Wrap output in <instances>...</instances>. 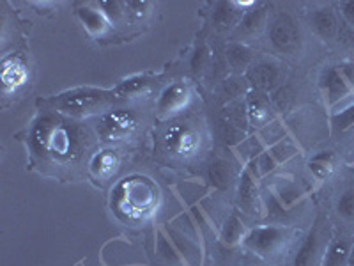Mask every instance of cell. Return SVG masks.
Masks as SVG:
<instances>
[{
  "label": "cell",
  "mask_w": 354,
  "mask_h": 266,
  "mask_svg": "<svg viewBox=\"0 0 354 266\" xmlns=\"http://www.w3.org/2000/svg\"><path fill=\"white\" fill-rule=\"evenodd\" d=\"M221 93H223V96L229 98V100H234V98L241 96V94H248L250 84L246 82V78L232 77V78H229V80L223 82Z\"/></svg>",
  "instance_id": "d4e9b609"
},
{
  "label": "cell",
  "mask_w": 354,
  "mask_h": 266,
  "mask_svg": "<svg viewBox=\"0 0 354 266\" xmlns=\"http://www.w3.org/2000/svg\"><path fill=\"white\" fill-rule=\"evenodd\" d=\"M351 245H353V240L338 238V236L331 238L330 243L324 247L321 266H347Z\"/></svg>",
  "instance_id": "8fae6325"
},
{
  "label": "cell",
  "mask_w": 354,
  "mask_h": 266,
  "mask_svg": "<svg viewBox=\"0 0 354 266\" xmlns=\"http://www.w3.org/2000/svg\"><path fill=\"white\" fill-rule=\"evenodd\" d=\"M100 9L109 20V24H119L126 15L122 2H100Z\"/></svg>",
  "instance_id": "484cf974"
},
{
  "label": "cell",
  "mask_w": 354,
  "mask_h": 266,
  "mask_svg": "<svg viewBox=\"0 0 354 266\" xmlns=\"http://www.w3.org/2000/svg\"><path fill=\"white\" fill-rule=\"evenodd\" d=\"M338 9H340V17L346 21L347 27H351L354 30V0H351V2H340Z\"/></svg>",
  "instance_id": "f546056e"
},
{
  "label": "cell",
  "mask_w": 354,
  "mask_h": 266,
  "mask_svg": "<svg viewBox=\"0 0 354 266\" xmlns=\"http://www.w3.org/2000/svg\"><path fill=\"white\" fill-rule=\"evenodd\" d=\"M292 231L286 226H261L248 231L243 240L246 250L261 258H277L289 247Z\"/></svg>",
  "instance_id": "3957f363"
},
{
  "label": "cell",
  "mask_w": 354,
  "mask_h": 266,
  "mask_svg": "<svg viewBox=\"0 0 354 266\" xmlns=\"http://www.w3.org/2000/svg\"><path fill=\"white\" fill-rule=\"evenodd\" d=\"M147 85V80L145 78H131V80H126L119 85L117 89V93L119 94H133V93H138L142 87Z\"/></svg>",
  "instance_id": "83f0119b"
},
{
  "label": "cell",
  "mask_w": 354,
  "mask_h": 266,
  "mask_svg": "<svg viewBox=\"0 0 354 266\" xmlns=\"http://www.w3.org/2000/svg\"><path fill=\"white\" fill-rule=\"evenodd\" d=\"M225 57L234 71H248L252 68V50L243 43H230L225 48Z\"/></svg>",
  "instance_id": "e0dca14e"
},
{
  "label": "cell",
  "mask_w": 354,
  "mask_h": 266,
  "mask_svg": "<svg viewBox=\"0 0 354 266\" xmlns=\"http://www.w3.org/2000/svg\"><path fill=\"white\" fill-rule=\"evenodd\" d=\"M257 185H255L254 177L250 176L248 170H245L241 176V183H239V204L245 208L246 211H254L255 201H257Z\"/></svg>",
  "instance_id": "d6986e66"
},
{
  "label": "cell",
  "mask_w": 354,
  "mask_h": 266,
  "mask_svg": "<svg viewBox=\"0 0 354 266\" xmlns=\"http://www.w3.org/2000/svg\"><path fill=\"white\" fill-rule=\"evenodd\" d=\"M322 227L321 222H315L314 227L306 234L301 245L298 247V252L294 256L292 266H321L322 263Z\"/></svg>",
  "instance_id": "8992f818"
},
{
  "label": "cell",
  "mask_w": 354,
  "mask_h": 266,
  "mask_svg": "<svg viewBox=\"0 0 354 266\" xmlns=\"http://www.w3.org/2000/svg\"><path fill=\"white\" fill-rule=\"evenodd\" d=\"M294 153H296V150H294L292 145L287 144V142L286 144L280 142V144L273 145L271 150L264 151V153L261 154V158H259V170H261V174L264 176V174L277 169V166L280 161L289 160Z\"/></svg>",
  "instance_id": "7c38bea8"
},
{
  "label": "cell",
  "mask_w": 354,
  "mask_h": 266,
  "mask_svg": "<svg viewBox=\"0 0 354 266\" xmlns=\"http://www.w3.org/2000/svg\"><path fill=\"white\" fill-rule=\"evenodd\" d=\"M319 87L331 114L342 109L347 101L354 98V61L340 62L322 69Z\"/></svg>",
  "instance_id": "6da1fadb"
},
{
  "label": "cell",
  "mask_w": 354,
  "mask_h": 266,
  "mask_svg": "<svg viewBox=\"0 0 354 266\" xmlns=\"http://www.w3.org/2000/svg\"><path fill=\"white\" fill-rule=\"evenodd\" d=\"M270 100H271V105H273V109L277 110V112H283V110H287L290 105H292V101H294L292 87L282 84L277 91L271 93Z\"/></svg>",
  "instance_id": "603a6c76"
},
{
  "label": "cell",
  "mask_w": 354,
  "mask_h": 266,
  "mask_svg": "<svg viewBox=\"0 0 354 266\" xmlns=\"http://www.w3.org/2000/svg\"><path fill=\"white\" fill-rule=\"evenodd\" d=\"M335 167H337V154L333 151H319L308 161L310 172L317 181L328 179L335 172Z\"/></svg>",
  "instance_id": "5bb4252c"
},
{
  "label": "cell",
  "mask_w": 354,
  "mask_h": 266,
  "mask_svg": "<svg viewBox=\"0 0 354 266\" xmlns=\"http://www.w3.org/2000/svg\"><path fill=\"white\" fill-rule=\"evenodd\" d=\"M135 128V119L129 112H110L100 123V135L105 141H119Z\"/></svg>",
  "instance_id": "ba28073f"
},
{
  "label": "cell",
  "mask_w": 354,
  "mask_h": 266,
  "mask_svg": "<svg viewBox=\"0 0 354 266\" xmlns=\"http://www.w3.org/2000/svg\"><path fill=\"white\" fill-rule=\"evenodd\" d=\"M113 167H115V157H112L110 151H105L103 154H97L93 163V170L100 172L101 176H106V174L112 172Z\"/></svg>",
  "instance_id": "4316f807"
},
{
  "label": "cell",
  "mask_w": 354,
  "mask_h": 266,
  "mask_svg": "<svg viewBox=\"0 0 354 266\" xmlns=\"http://www.w3.org/2000/svg\"><path fill=\"white\" fill-rule=\"evenodd\" d=\"M197 145V137L189 130H177L169 137V148L176 151V154H189Z\"/></svg>",
  "instance_id": "ffe728a7"
},
{
  "label": "cell",
  "mask_w": 354,
  "mask_h": 266,
  "mask_svg": "<svg viewBox=\"0 0 354 266\" xmlns=\"http://www.w3.org/2000/svg\"><path fill=\"white\" fill-rule=\"evenodd\" d=\"M246 82L250 84L252 91H259V93H273L282 85L283 73L280 66L274 62H257L246 71Z\"/></svg>",
  "instance_id": "5b68a950"
},
{
  "label": "cell",
  "mask_w": 354,
  "mask_h": 266,
  "mask_svg": "<svg viewBox=\"0 0 354 266\" xmlns=\"http://www.w3.org/2000/svg\"><path fill=\"white\" fill-rule=\"evenodd\" d=\"M310 27L324 41H337L342 34V21L331 8H319L310 12Z\"/></svg>",
  "instance_id": "52a82bcc"
},
{
  "label": "cell",
  "mask_w": 354,
  "mask_h": 266,
  "mask_svg": "<svg viewBox=\"0 0 354 266\" xmlns=\"http://www.w3.org/2000/svg\"><path fill=\"white\" fill-rule=\"evenodd\" d=\"M213 24L218 30H230V28H238L241 21V11L236 8L232 2H220L214 6L213 11Z\"/></svg>",
  "instance_id": "4fadbf2b"
},
{
  "label": "cell",
  "mask_w": 354,
  "mask_h": 266,
  "mask_svg": "<svg viewBox=\"0 0 354 266\" xmlns=\"http://www.w3.org/2000/svg\"><path fill=\"white\" fill-rule=\"evenodd\" d=\"M207 177H209V183L214 188H229L234 181V169L230 161L223 160V158H216V160L211 161L209 169H207Z\"/></svg>",
  "instance_id": "9a60e30c"
},
{
  "label": "cell",
  "mask_w": 354,
  "mask_h": 266,
  "mask_svg": "<svg viewBox=\"0 0 354 266\" xmlns=\"http://www.w3.org/2000/svg\"><path fill=\"white\" fill-rule=\"evenodd\" d=\"M113 94L97 91V89H78L73 93L61 94L59 98H53L50 103L57 110L68 114L73 117L94 116L109 110L113 103Z\"/></svg>",
  "instance_id": "7a4b0ae2"
},
{
  "label": "cell",
  "mask_w": 354,
  "mask_h": 266,
  "mask_svg": "<svg viewBox=\"0 0 354 266\" xmlns=\"http://www.w3.org/2000/svg\"><path fill=\"white\" fill-rule=\"evenodd\" d=\"M331 126L335 132H347L354 126V98L347 101L342 109L331 114Z\"/></svg>",
  "instance_id": "7402d4cb"
},
{
  "label": "cell",
  "mask_w": 354,
  "mask_h": 266,
  "mask_svg": "<svg viewBox=\"0 0 354 266\" xmlns=\"http://www.w3.org/2000/svg\"><path fill=\"white\" fill-rule=\"evenodd\" d=\"M245 226H243V222L239 220L236 215H230L227 218L225 226H223V231H221V240L227 245H238L239 242L245 240Z\"/></svg>",
  "instance_id": "44dd1931"
},
{
  "label": "cell",
  "mask_w": 354,
  "mask_h": 266,
  "mask_svg": "<svg viewBox=\"0 0 354 266\" xmlns=\"http://www.w3.org/2000/svg\"><path fill=\"white\" fill-rule=\"evenodd\" d=\"M347 266H354V240H353V245H351L349 261H347Z\"/></svg>",
  "instance_id": "4dcf8cb0"
},
{
  "label": "cell",
  "mask_w": 354,
  "mask_h": 266,
  "mask_svg": "<svg viewBox=\"0 0 354 266\" xmlns=\"http://www.w3.org/2000/svg\"><path fill=\"white\" fill-rule=\"evenodd\" d=\"M266 18L268 17H266L264 8L252 9L239 21L238 34H241V36H254V34H259L264 28Z\"/></svg>",
  "instance_id": "ac0fdd59"
},
{
  "label": "cell",
  "mask_w": 354,
  "mask_h": 266,
  "mask_svg": "<svg viewBox=\"0 0 354 266\" xmlns=\"http://www.w3.org/2000/svg\"><path fill=\"white\" fill-rule=\"evenodd\" d=\"M270 41L273 48L287 55H296L301 50V28L289 12H280L270 25Z\"/></svg>",
  "instance_id": "277c9868"
},
{
  "label": "cell",
  "mask_w": 354,
  "mask_h": 266,
  "mask_svg": "<svg viewBox=\"0 0 354 266\" xmlns=\"http://www.w3.org/2000/svg\"><path fill=\"white\" fill-rule=\"evenodd\" d=\"M337 215L346 222H354V188L344 190L337 201Z\"/></svg>",
  "instance_id": "cb8c5ba5"
},
{
  "label": "cell",
  "mask_w": 354,
  "mask_h": 266,
  "mask_svg": "<svg viewBox=\"0 0 354 266\" xmlns=\"http://www.w3.org/2000/svg\"><path fill=\"white\" fill-rule=\"evenodd\" d=\"M207 57H209V50L205 48L204 44L202 46H198L197 52H195L194 59H192V68H194L195 73L202 71L205 66V62H207Z\"/></svg>",
  "instance_id": "f1b7e54d"
},
{
  "label": "cell",
  "mask_w": 354,
  "mask_h": 266,
  "mask_svg": "<svg viewBox=\"0 0 354 266\" xmlns=\"http://www.w3.org/2000/svg\"><path fill=\"white\" fill-rule=\"evenodd\" d=\"M189 101V91L185 85H172V87L165 89L161 94L158 107H160L161 114H176L179 110L185 109Z\"/></svg>",
  "instance_id": "30bf717a"
},
{
  "label": "cell",
  "mask_w": 354,
  "mask_h": 266,
  "mask_svg": "<svg viewBox=\"0 0 354 266\" xmlns=\"http://www.w3.org/2000/svg\"><path fill=\"white\" fill-rule=\"evenodd\" d=\"M273 105L268 94L259 93V91H250L246 98V116L248 123L254 126H264L271 121L273 117Z\"/></svg>",
  "instance_id": "9c48e42d"
},
{
  "label": "cell",
  "mask_w": 354,
  "mask_h": 266,
  "mask_svg": "<svg viewBox=\"0 0 354 266\" xmlns=\"http://www.w3.org/2000/svg\"><path fill=\"white\" fill-rule=\"evenodd\" d=\"M78 20L82 21L85 28L88 30V34H93V36H103L106 33V28H109V20L105 18V15L97 9L93 8H82L78 9Z\"/></svg>",
  "instance_id": "2e32d148"
}]
</instances>
